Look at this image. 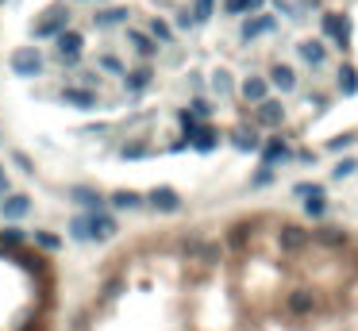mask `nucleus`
I'll return each mask as SVG.
<instances>
[{
    "instance_id": "1",
    "label": "nucleus",
    "mask_w": 358,
    "mask_h": 331,
    "mask_svg": "<svg viewBox=\"0 0 358 331\" xmlns=\"http://www.w3.org/2000/svg\"><path fill=\"white\" fill-rule=\"evenodd\" d=\"M31 31L39 35V39H47V35H62V31H70V8H66V4H50L47 12H39V16H35Z\"/></svg>"
},
{
    "instance_id": "2",
    "label": "nucleus",
    "mask_w": 358,
    "mask_h": 331,
    "mask_svg": "<svg viewBox=\"0 0 358 331\" xmlns=\"http://www.w3.org/2000/svg\"><path fill=\"white\" fill-rule=\"evenodd\" d=\"M12 74H16V77H39L42 74V54L35 47L12 50Z\"/></svg>"
},
{
    "instance_id": "3",
    "label": "nucleus",
    "mask_w": 358,
    "mask_h": 331,
    "mask_svg": "<svg viewBox=\"0 0 358 331\" xmlns=\"http://www.w3.org/2000/svg\"><path fill=\"white\" fill-rule=\"evenodd\" d=\"M254 124L259 127H282L285 124V104L274 97H266L262 104H254Z\"/></svg>"
},
{
    "instance_id": "4",
    "label": "nucleus",
    "mask_w": 358,
    "mask_h": 331,
    "mask_svg": "<svg viewBox=\"0 0 358 331\" xmlns=\"http://www.w3.org/2000/svg\"><path fill=\"white\" fill-rule=\"evenodd\" d=\"M85 224H89V243H104L116 235V220L108 212H85Z\"/></svg>"
},
{
    "instance_id": "5",
    "label": "nucleus",
    "mask_w": 358,
    "mask_h": 331,
    "mask_svg": "<svg viewBox=\"0 0 358 331\" xmlns=\"http://www.w3.org/2000/svg\"><path fill=\"white\" fill-rule=\"evenodd\" d=\"M81 50H85V39L77 31H62L58 35V54H62L66 66H77V62H81Z\"/></svg>"
},
{
    "instance_id": "6",
    "label": "nucleus",
    "mask_w": 358,
    "mask_h": 331,
    "mask_svg": "<svg viewBox=\"0 0 358 331\" xmlns=\"http://www.w3.org/2000/svg\"><path fill=\"white\" fill-rule=\"evenodd\" d=\"M27 212H31V197H24V193H8L0 200V216L4 220H24Z\"/></svg>"
},
{
    "instance_id": "7",
    "label": "nucleus",
    "mask_w": 358,
    "mask_h": 331,
    "mask_svg": "<svg viewBox=\"0 0 358 331\" xmlns=\"http://www.w3.org/2000/svg\"><path fill=\"white\" fill-rule=\"evenodd\" d=\"M239 92H243V100H247V104H262V100L270 97V81H266V77H247Z\"/></svg>"
},
{
    "instance_id": "8",
    "label": "nucleus",
    "mask_w": 358,
    "mask_h": 331,
    "mask_svg": "<svg viewBox=\"0 0 358 331\" xmlns=\"http://www.w3.org/2000/svg\"><path fill=\"white\" fill-rule=\"evenodd\" d=\"M266 81H270V89H297V74H293L285 62H274V66H270Z\"/></svg>"
},
{
    "instance_id": "9",
    "label": "nucleus",
    "mask_w": 358,
    "mask_h": 331,
    "mask_svg": "<svg viewBox=\"0 0 358 331\" xmlns=\"http://www.w3.org/2000/svg\"><path fill=\"white\" fill-rule=\"evenodd\" d=\"M70 200H77V204H81L85 212H104V197H100L97 189H85V185L70 189Z\"/></svg>"
},
{
    "instance_id": "10",
    "label": "nucleus",
    "mask_w": 358,
    "mask_h": 331,
    "mask_svg": "<svg viewBox=\"0 0 358 331\" xmlns=\"http://www.w3.org/2000/svg\"><path fill=\"white\" fill-rule=\"evenodd\" d=\"M147 204L158 208V212H177V208H181V197H177L174 189H154V193L147 197Z\"/></svg>"
},
{
    "instance_id": "11",
    "label": "nucleus",
    "mask_w": 358,
    "mask_h": 331,
    "mask_svg": "<svg viewBox=\"0 0 358 331\" xmlns=\"http://www.w3.org/2000/svg\"><path fill=\"white\" fill-rule=\"evenodd\" d=\"M62 100L74 108H97V92L92 89H81V85H70L66 92H62Z\"/></svg>"
},
{
    "instance_id": "12",
    "label": "nucleus",
    "mask_w": 358,
    "mask_h": 331,
    "mask_svg": "<svg viewBox=\"0 0 358 331\" xmlns=\"http://www.w3.org/2000/svg\"><path fill=\"white\" fill-rule=\"evenodd\" d=\"M297 50L304 54V62H309V66H320V62L327 58L324 42H316V39H300V42H297Z\"/></svg>"
},
{
    "instance_id": "13",
    "label": "nucleus",
    "mask_w": 358,
    "mask_h": 331,
    "mask_svg": "<svg viewBox=\"0 0 358 331\" xmlns=\"http://www.w3.org/2000/svg\"><path fill=\"white\" fill-rule=\"evenodd\" d=\"M127 19H131V12H127V8H104V12L92 16V24H97V27H116V24H127Z\"/></svg>"
},
{
    "instance_id": "14",
    "label": "nucleus",
    "mask_w": 358,
    "mask_h": 331,
    "mask_svg": "<svg viewBox=\"0 0 358 331\" xmlns=\"http://www.w3.org/2000/svg\"><path fill=\"white\" fill-rule=\"evenodd\" d=\"M108 204L116 208V212H131V208H139V204H143V197H139V193L120 189V193H112V197H108Z\"/></svg>"
},
{
    "instance_id": "15",
    "label": "nucleus",
    "mask_w": 358,
    "mask_h": 331,
    "mask_svg": "<svg viewBox=\"0 0 358 331\" xmlns=\"http://www.w3.org/2000/svg\"><path fill=\"white\" fill-rule=\"evenodd\" d=\"M270 27H274V16H259V19H247V24H243V39H259L262 31H270Z\"/></svg>"
},
{
    "instance_id": "16",
    "label": "nucleus",
    "mask_w": 358,
    "mask_h": 331,
    "mask_svg": "<svg viewBox=\"0 0 358 331\" xmlns=\"http://www.w3.org/2000/svg\"><path fill=\"white\" fill-rule=\"evenodd\" d=\"M231 143L239 150H259V135H254V127H235L231 131Z\"/></svg>"
},
{
    "instance_id": "17",
    "label": "nucleus",
    "mask_w": 358,
    "mask_h": 331,
    "mask_svg": "<svg viewBox=\"0 0 358 331\" xmlns=\"http://www.w3.org/2000/svg\"><path fill=\"white\" fill-rule=\"evenodd\" d=\"M147 85H150V70H127V74H124V89L143 92Z\"/></svg>"
},
{
    "instance_id": "18",
    "label": "nucleus",
    "mask_w": 358,
    "mask_h": 331,
    "mask_svg": "<svg viewBox=\"0 0 358 331\" xmlns=\"http://www.w3.org/2000/svg\"><path fill=\"white\" fill-rule=\"evenodd\" d=\"M31 243H35V247H42V250H58V247H62V239H58L54 232H35Z\"/></svg>"
},
{
    "instance_id": "19",
    "label": "nucleus",
    "mask_w": 358,
    "mask_h": 331,
    "mask_svg": "<svg viewBox=\"0 0 358 331\" xmlns=\"http://www.w3.org/2000/svg\"><path fill=\"white\" fill-rule=\"evenodd\" d=\"M70 235H74L77 243H89V224H85V212L70 220Z\"/></svg>"
},
{
    "instance_id": "20",
    "label": "nucleus",
    "mask_w": 358,
    "mask_h": 331,
    "mask_svg": "<svg viewBox=\"0 0 358 331\" xmlns=\"http://www.w3.org/2000/svg\"><path fill=\"white\" fill-rule=\"evenodd\" d=\"M127 42H131V47L139 50V54H154V42H150L143 31H127Z\"/></svg>"
},
{
    "instance_id": "21",
    "label": "nucleus",
    "mask_w": 358,
    "mask_h": 331,
    "mask_svg": "<svg viewBox=\"0 0 358 331\" xmlns=\"http://www.w3.org/2000/svg\"><path fill=\"white\" fill-rule=\"evenodd\" d=\"M0 243H4L8 250H19V247L27 243V235H24V232H16V227H8V232H0Z\"/></svg>"
},
{
    "instance_id": "22",
    "label": "nucleus",
    "mask_w": 358,
    "mask_h": 331,
    "mask_svg": "<svg viewBox=\"0 0 358 331\" xmlns=\"http://www.w3.org/2000/svg\"><path fill=\"white\" fill-rule=\"evenodd\" d=\"M193 143H197V150H212L216 147V131H212V127H200V131L193 135Z\"/></svg>"
},
{
    "instance_id": "23",
    "label": "nucleus",
    "mask_w": 358,
    "mask_h": 331,
    "mask_svg": "<svg viewBox=\"0 0 358 331\" xmlns=\"http://www.w3.org/2000/svg\"><path fill=\"white\" fill-rule=\"evenodd\" d=\"M147 31H150V39L170 42V24H162V19H147Z\"/></svg>"
},
{
    "instance_id": "24",
    "label": "nucleus",
    "mask_w": 358,
    "mask_h": 331,
    "mask_svg": "<svg viewBox=\"0 0 358 331\" xmlns=\"http://www.w3.org/2000/svg\"><path fill=\"white\" fill-rule=\"evenodd\" d=\"M100 70H104V74H120V77L127 74V70H124V62H120L116 54H100Z\"/></svg>"
},
{
    "instance_id": "25",
    "label": "nucleus",
    "mask_w": 358,
    "mask_h": 331,
    "mask_svg": "<svg viewBox=\"0 0 358 331\" xmlns=\"http://www.w3.org/2000/svg\"><path fill=\"white\" fill-rule=\"evenodd\" d=\"M262 154H266V162H277V158H285V143L282 139H270L266 147H262Z\"/></svg>"
},
{
    "instance_id": "26",
    "label": "nucleus",
    "mask_w": 358,
    "mask_h": 331,
    "mask_svg": "<svg viewBox=\"0 0 358 331\" xmlns=\"http://www.w3.org/2000/svg\"><path fill=\"white\" fill-rule=\"evenodd\" d=\"M224 8L227 12H254V8H262V0H227V4H224Z\"/></svg>"
},
{
    "instance_id": "27",
    "label": "nucleus",
    "mask_w": 358,
    "mask_h": 331,
    "mask_svg": "<svg viewBox=\"0 0 358 331\" xmlns=\"http://www.w3.org/2000/svg\"><path fill=\"white\" fill-rule=\"evenodd\" d=\"M212 89L227 92V89H231V74H227V70H216V74H212Z\"/></svg>"
},
{
    "instance_id": "28",
    "label": "nucleus",
    "mask_w": 358,
    "mask_h": 331,
    "mask_svg": "<svg viewBox=\"0 0 358 331\" xmlns=\"http://www.w3.org/2000/svg\"><path fill=\"white\" fill-rule=\"evenodd\" d=\"M212 4H216V0H197V8H193V19H197V24H204V19L212 16Z\"/></svg>"
},
{
    "instance_id": "29",
    "label": "nucleus",
    "mask_w": 358,
    "mask_h": 331,
    "mask_svg": "<svg viewBox=\"0 0 358 331\" xmlns=\"http://www.w3.org/2000/svg\"><path fill=\"white\" fill-rule=\"evenodd\" d=\"M324 208H327V204H324V200H320V197H312V200H309V204H304V212H309V216H312V220H320V216H324Z\"/></svg>"
},
{
    "instance_id": "30",
    "label": "nucleus",
    "mask_w": 358,
    "mask_h": 331,
    "mask_svg": "<svg viewBox=\"0 0 358 331\" xmlns=\"http://www.w3.org/2000/svg\"><path fill=\"white\" fill-rule=\"evenodd\" d=\"M270 181H274V170H270V166H266V170H259V174H254V185H270Z\"/></svg>"
},
{
    "instance_id": "31",
    "label": "nucleus",
    "mask_w": 358,
    "mask_h": 331,
    "mask_svg": "<svg viewBox=\"0 0 358 331\" xmlns=\"http://www.w3.org/2000/svg\"><path fill=\"white\" fill-rule=\"evenodd\" d=\"M0 193L8 197V177H4V170H0Z\"/></svg>"
},
{
    "instance_id": "32",
    "label": "nucleus",
    "mask_w": 358,
    "mask_h": 331,
    "mask_svg": "<svg viewBox=\"0 0 358 331\" xmlns=\"http://www.w3.org/2000/svg\"><path fill=\"white\" fill-rule=\"evenodd\" d=\"M0 4H4V0H0Z\"/></svg>"
}]
</instances>
